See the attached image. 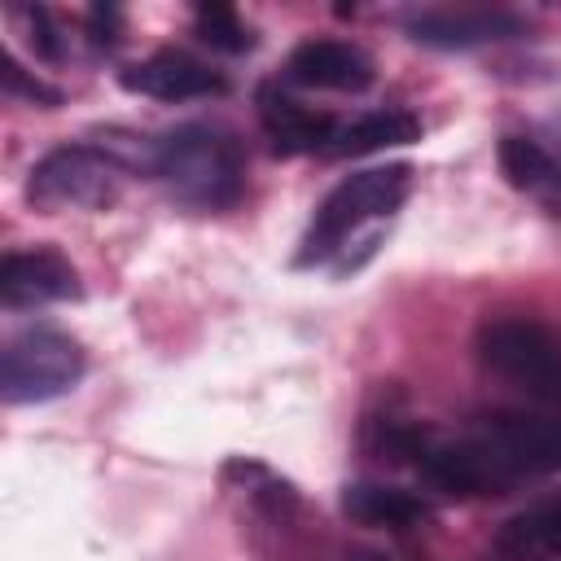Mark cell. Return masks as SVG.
<instances>
[{
	"instance_id": "8992f818",
	"label": "cell",
	"mask_w": 561,
	"mask_h": 561,
	"mask_svg": "<svg viewBox=\"0 0 561 561\" xmlns=\"http://www.w3.org/2000/svg\"><path fill=\"white\" fill-rule=\"evenodd\" d=\"M473 434L495 447V456L517 473H557L561 469V416L526 408H491L473 421Z\"/></svg>"
},
{
	"instance_id": "e0dca14e",
	"label": "cell",
	"mask_w": 561,
	"mask_h": 561,
	"mask_svg": "<svg viewBox=\"0 0 561 561\" xmlns=\"http://www.w3.org/2000/svg\"><path fill=\"white\" fill-rule=\"evenodd\" d=\"M0 83H4V92L9 96H26V101H39V105H61V92L57 88H48L44 79H35V75H26L22 66H18V57L13 53H4L0 57Z\"/></svg>"
},
{
	"instance_id": "4fadbf2b",
	"label": "cell",
	"mask_w": 561,
	"mask_h": 561,
	"mask_svg": "<svg viewBox=\"0 0 561 561\" xmlns=\"http://www.w3.org/2000/svg\"><path fill=\"white\" fill-rule=\"evenodd\" d=\"M500 171L508 184L526 197H539L548 206H561V162L530 136H504L500 140Z\"/></svg>"
},
{
	"instance_id": "30bf717a",
	"label": "cell",
	"mask_w": 561,
	"mask_h": 561,
	"mask_svg": "<svg viewBox=\"0 0 561 561\" xmlns=\"http://www.w3.org/2000/svg\"><path fill=\"white\" fill-rule=\"evenodd\" d=\"M285 75L302 88H329V92H364L373 83V57L359 44L346 39H302L289 61Z\"/></svg>"
},
{
	"instance_id": "5b68a950",
	"label": "cell",
	"mask_w": 561,
	"mask_h": 561,
	"mask_svg": "<svg viewBox=\"0 0 561 561\" xmlns=\"http://www.w3.org/2000/svg\"><path fill=\"white\" fill-rule=\"evenodd\" d=\"M127 167L101 145H57L48 149L26 180V197L44 210L61 206H105L118 193V175Z\"/></svg>"
},
{
	"instance_id": "6da1fadb",
	"label": "cell",
	"mask_w": 561,
	"mask_h": 561,
	"mask_svg": "<svg viewBox=\"0 0 561 561\" xmlns=\"http://www.w3.org/2000/svg\"><path fill=\"white\" fill-rule=\"evenodd\" d=\"M149 175L167 180L180 202L202 210H224L245 188L241 145L215 123H184L153 140Z\"/></svg>"
},
{
	"instance_id": "9c48e42d",
	"label": "cell",
	"mask_w": 561,
	"mask_h": 561,
	"mask_svg": "<svg viewBox=\"0 0 561 561\" xmlns=\"http://www.w3.org/2000/svg\"><path fill=\"white\" fill-rule=\"evenodd\" d=\"M254 101H259V123H263L276 153L294 158V153H324L329 149V140L337 131L333 114H324L316 105H302L280 83H263Z\"/></svg>"
},
{
	"instance_id": "277c9868",
	"label": "cell",
	"mask_w": 561,
	"mask_h": 561,
	"mask_svg": "<svg viewBox=\"0 0 561 561\" xmlns=\"http://www.w3.org/2000/svg\"><path fill=\"white\" fill-rule=\"evenodd\" d=\"M88 359L83 346L61 329H22L4 342L0 355V390L4 403H44L79 386Z\"/></svg>"
},
{
	"instance_id": "9a60e30c",
	"label": "cell",
	"mask_w": 561,
	"mask_h": 561,
	"mask_svg": "<svg viewBox=\"0 0 561 561\" xmlns=\"http://www.w3.org/2000/svg\"><path fill=\"white\" fill-rule=\"evenodd\" d=\"M495 548L508 557H561V500H543L508 517L495 535Z\"/></svg>"
},
{
	"instance_id": "52a82bcc",
	"label": "cell",
	"mask_w": 561,
	"mask_h": 561,
	"mask_svg": "<svg viewBox=\"0 0 561 561\" xmlns=\"http://www.w3.org/2000/svg\"><path fill=\"white\" fill-rule=\"evenodd\" d=\"M0 298L9 311L66 302V298H79V272L61 250H48V245L9 250L0 263Z\"/></svg>"
},
{
	"instance_id": "ba28073f",
	"label": "cell",
	"mask_w": 561,
	"mask_h": 561,
	"mask_svg": "<svg viewBox=\"0 0 561 561\" xmlns=\"http://www.w3.org/2000/svg\"><path fill=\"white\" fill-rule=\"evenodd\" d=\"M118 83L149 101H197V96L224 92V75L210 70L206 61L188 57L184 48H158V53L131 61L127 70H118Z\"/></svg>"
},
{
	"instance_id": "3957f363",
	"label": "cell",
	"mask_w": 561,
	"mask_h": 561,
	"mask_svg": "<svg viewBox=\"0 0 561 561\" xmlns=\"http://www.w3.org/2000/svg\"><path fill=\"white\" fill-rule=\"evenodd\" d=\"M478 359L539 403H561V333L535 316H491L478 324Z\"/></svg>"
},
{
	"instance_id": "7a4b0ae2",
	"label": "cell",
	"mask_w": 561,
	"mask_h": 561,
	"mask_svg": "<svg viewBox=\"0 0 561 561\" xmlns=\"http://www.w3.org/2000/svg\"><path fill=\"white\" fill-rule=\"evenodd\" d=\"M412 193V167L408 162H386V167H368V171H355L346 175L342 184H333L324 193V202L316 206L302 241H298V267H311V263H324L333 259L351 232H359L364 224H377V219H390L403 197Z\"/></svg>"
},
{
	"instance_id": "2e32d148",
	"label": "cell",
	"mask_w": 561,
	"mask_h": 561,
	"mask_svg": "<svg viewBox=\"0 0 561 561\" xmlns=\"http://www.w3.org/2000/svg\"><path fill=\"white\" fill-rule=\"evenodd\" d=\"M197 39L219 48V53H245L254 44L250 26L228 4H197Z\"/></svg>"
},
{
	"instance_id": "7c38bea8",
	"label": "cell",
	"mask_w": 561,
	"mask_h": 561,
	"mask_svg": "<svg viewBox=\"0 0 561 561\" xmlns=\"http://www.w3.org/2000/svg\"><path fill=\"white\" fill-rule=\"evenodd\" d=\"M342 513L359 526L408 530V526L430 517V504L403 486H390V482H351V486H342Z\"/></svg>"
},
{
	"instance_id": "5bb4252c",
	"label": "cell",
	"mask_w": 561,
	"mask_h": 561,
	"mask_svg": "<svg viewBox=\"0 0 561 561\" xmlns=\"http://www.w3.org/2000/svg\"><path fill=\"white\" fill-rule=\"evenodd\" d=\"M421 136V118L408 114V110H373V114H359L351 123H337L333 140L324 153L333 158H355V153H373V149H386V145H412Z\"/></svg>"
},
{
	"instance_id": "8fae6325",
	"label": "cell",
	"mask_w": 561,
	"mask_h": 561,
	"mask_svg": "<svg viewBox=\"0 0 561 561\" xmlns=\"http://www.w3.org/2000/svg\"><path fill=\"white\" fill-rule=\"evenodd\" d=\"M526 22L508 9H421L408 18V35L434 48H469L486 39L522 35Z\"/></svg>"
},
{
	"instance_id": "d6986e66",
	"label": "cell",
	"mask_w": 561,
	"mask_h": 561,
	"mask_svg": "<svg viewBox=\"0 0 561 561\" xmlns=\"http://www.w3.org/2000/svg\"><path fill=\"white\" fill-rule=\"evenodd\" d=\"M355 561H386V557H355Z\"/></svg>"
},
{
	"instance_id": "ac0fdd59",
	"label": "cell",
	"mask_w": 561,
	"mask_h": 561,
	"mask_svg": "<svg viewBox=\"0 0 561 561\" xmlns=\"http://www.w3.org/2000/svg\"><path fill=\"white\" fill-rule=\"evenodd\" d=\"M26 18H31V26H35V48L48 57V61H57L61 57V44H57V31H53V22H48V9H26Z\"/></svg>"
}]
</instances>
